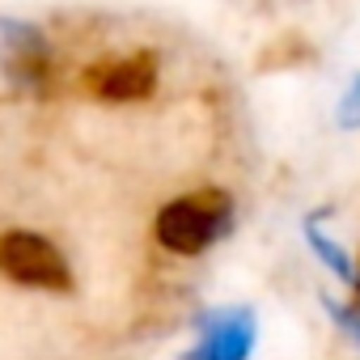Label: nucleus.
<instances>
[{
	"instance_id": "obj_1",
	"label": "nucleus",
	"mask_w": 360,
	"mask_h": 360,
	"mask_svg": "<svg viewBox=\"0 0 360 360\" xmlns=\"http://www.w3.org/2000/svg\"><path fill=\"white\" fill-rule=\"evenodd\" d=\"M229 229H233V200L217 187L169 200L153 221L157 246L169 250V255H183V259H195V255L212 250Z\"/></svg>"
},
{
	"instance_id": "obj_2",
	"label": "nucleus",
	"mask_w": 360,
	"mask_h": 360,
	"mask_svg": "<svg viewBox=\"0 0 360 360\" xmlns=\"http://www.w3.org/2000/svg\"><path fill=\"white\" fill-rule=\"evenodd\" d=\"M0 271L30 288H68L72 284V271H68V259L60 255V246L30 229L0 233Z\"/></svg>"
},
{
	"instance_id": "obj_3",
	"label": "nucleus",
	"mask_w": 360,
	"mask_h": 360,
	"mask_svg": "<svg viewBox=\"0 0 360 360\" xmlns=\"http://www.w3.org/2000/svg\"><path fill=\"white\" fill-rule=\"evenodd\" d=\"M81 85L102 102H140L157 89V56L153 51L102 56L85 68Z\"/></svg>"
},
{
	"instance_id": "obj_5",
	"label": "nucleus",
	"mask_w": 360,
	"mask_h": 360,
	"mask_svg": "<svg viewBox=\"0 0 360 360\" xmlns=\"http://www.w3.org/2000/svg\"><path fill=\"white\" fill-rule=\"evenodd\" d=\"M255 339H259V322L246 305L212 309L200 322V343L183 360H250Z\"/></svg>"
},
{
	"instance_id": "obj_7",
	"label": "nucleus",
	"mask_w": 360,
	"mask_h": 360,
	"mask_svg": "<svg viewBox=\"0 0 360 360\" xmlns=\"http://www.w3.org/2000/svg\"><path fill=\"white\" fill-rule=\"evenodd\" d=\"M335 318H339V326L360 343V314H347V309H339V305H335Z\"/></svg>"
},
{
	"instance_id": "obj_8",
	"label": "nucleus",
	"mask_w": 360,
	"mask_h": 360,
	"mask_svg": "<svg viewBox=\"0 0 360 360\" xmlns=\"http://www.w3.org/2000/svg\"><path fill=\"white\" fill-rule=\"evenodd\" d=\"M356 288H360V280H356Z\"/></svg>"
},
{
	"instance_id": "obj_4",
	"label": "nucleus",
	"mask_w": 360,
	"mask_h": 360,
	"mask_svg": "<svg viewBox=\"0 0 360 360\" xmlns=\"http://www.w3.org/2000/svg\"><path fill=\"white\" fill-rule=\"evenodd\" d=\"M0 72L18 89H43L51 77V43L39 26L0 18Z\"/></svg>"
},
{
	"instance_id": "obj_6",
	"label": "nucleus",
	"mask_w": 360,
	"mask_h": 360,
	"mask_svg": "<svg viewBox=\"0 0 360 360\" xmlns=\"http://www.w3.org/2000/svg\"><path fill=\"white\" fill-rule=\"evenodd\" d=\"M305 238H309V250L318 255V263H322V267H330L343 284H356V280H360V271H356V263L347 259V250H343L339 242H330V238H326L314 221L305 225Z\"/></svg>"
}]
</instances>
